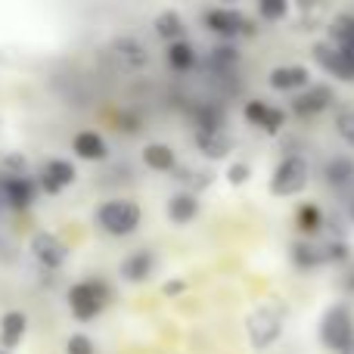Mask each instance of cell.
Segmentation results:
<instances>
[{
  "instance_id": "6da1fadb",
  "label": "cell",
  "mask_w": 354,
  "mask_h": 354,
  "mask_svg": "<svg viewBox=\"0 0 354 354\" xmlns=\"http://www.w3.org/2000/svg\"><path fill=\"white\" fill-rule=\"evenodd\" d=\"M289 258L299 270H317L326 264H342L351 258V249L345 239H299L289 249Z\"/></svg>"
},
{
  "instance_id": "7a4b0ae2",
  "label": "cell",
  "mask_w": 354,
  "mask_h": 354,
  "mask_svg": "<svg viewBox=\"0 0 354 354\" xmlns=\"http://www.w3.org/2000/svg\"><path fill=\"white\" fill-rule=\"evenodd\" d=\"M283 324H286V314L280 305L274 301H264L255 311L245 317V336H249L252 348L255 351H268L277 339L283 336Z\"/></svg>"
},
{
  "instance_id": "3957f363",
  "label": "cell",
  "mask_w": 354,
  "mask_h": 354,
  "mask_svg": "<svg viewBox=\"0 0 354 354\" xmlns=\"http://www.w3.org/2000/svg\"><path fill=\"white\" fill-rule=\"evenodd\" d=\"M320 342L330 354H342L354 342V311L345 301H336L320 317Z\"/></svg>"
},
{
  "instance_id": "277c9868",
  "label": "cell",
  "mask_w": 354,
  "mask_h": 354,
  "mask_svg": "<svg viewBox=\"0 0 354 354\" xmlns=\"http://www.w3.org/2000/svg\"><path fill=\"white\" fill-rule=\"evenodd\" d=\"M308 180H311V165H308V159L299 153H289L277 162L268 187L277 199H286V196H299L301 189L308 187Z\"/></svg>"
},
{
  "instance_id": "5b68a950",
  "label": "cell",
  "mask_w": 354,
  "mask_h": 354,
  "mask_svg": "<svg viewBox=\"0 0 354 354\" xmlns=\"http://www.w3.org/2000/svg\"><path fill=\"white\" fill-rule=\"evenodd\" d=\"M140 221H143L140 205L131 199H109L97 208V224L109 236H131L140 227Z\"/></svg>"
},
{
  "instance_id": "8992f818",
  "label": "cell",
  "mask_w": 354,
  "mask_h": 354,
  "mask_svg": "<svg viewBox=\"0 0 354 354\" xmlns=\"http://www.w3.org/2000/svg\"><path fill=\"white\" fill-rule=\"evenodd\" d=\"M109 301V286L103 280H84L68 289V308L78 320H93Z\"/></svg>"
},
{
  "instance_id": "52a82bcc",
  "label": "cell",
  "mask_w": 354,
  "mask_h": 354,
  "mask_svg": "<svg viewBox=\"0 0 354 354\" xmlns=\"http://www.w3.org/2000/svg\"><path fill=\"white\" fill-rule=\"evenodd\" d=\"M202 22L212 35L224 37V41H233L239 35H255V25L245 19V12L233 10V6H212V10H205Z\"/></svg>"
},
{
  "instance_id": "ba28073f",
  "label": "cell",
  "mask_w": 354,
  "mask_h": 354,
  "mask_svg": "<svg viewBox=\"0 0 354 354\" xmlns=\"http://www.w3.org/2000/svg\"><path fill=\"white\" fill-rule=\"evenodd\" d=\"M314 62L336 81H354V50L336 47L330 41L314 44Z\"/></svg>"
},
{
  "instance_id": "9c48e42d",
  "label": "cell",
  "mask_w": 354,
  "mask_h": 354,
  "mask_svg": "<svg viewBox=\"0 0 354 354\" xmlns=\"http://www.w3.org/2000/svg\"><path fill=\"white\" fill-rule=\"evenodd\" d=\"M109 53H112V59L122 68H128V72H140V68L149 66V47L140 37H131V35L115 37V41L109 44Z\"/></svg>"
},
{
  "instance_id": "30bf717a",
  "label": "cell",
  "mask_w": 354,
  "mask_h": 354,
  "mask_svg": "<svg viewBox=\"0 0 354 354\" xmlns=\"http://www.w3.org/2000/svg\"><path fill=\"white\" fill-rule=\"evenodd\" d=\"M333 87L330 84H308L301 93L292 97V112L299 118H314L320 112H326L333 106Z\"/></svg>"
},
{
  "instance_id": "8fae6325",
  "label": "cell",
  "mask_w": 354,
  "mask_h": 354,
  "mask_svg": "<svg viewBox=\"0 0 354 354\" xmlns=\"http://www.w3.org/2000/svg\"><path fill=\"white\" fill-rule=\"evenodd\" d=\"M31 255L37 258V264H44L47 270H53V268H62V264H66L68 245L62 243L56 233L41 230V233H35V236H31Z\"/></svg>"
},
{
  "instance_id": "7c38bea8",
  "label": "cell",
  "mask_w": 354,
  "mask_h": 354,
  "mask_svg": "<svg viewBox=\"0 0 354 354\" xmlns=\"http://www.w3.org/2000/svg\"><path fill=\"white\" fill-rule=\"evenodd\" d=\"M245 122L255 124V128H261L264 134H280L283 124H286V112L277 109V106L264 103V100H249L243 109Z\"/></svg>"
},
{
  "instance_id": "4fadbf2b",
  "label": "cell",
  "mask_w": 354,
  "mask_h": 354,
  "mask_svg": "<svg viewBox=\"0 0 354 354\" xmlns=\"http://www.w3.org/2000/svg\"><path fill=\"white\" fill-rule=\"evenodd\" d=\"M268 84L277 93H301L311 84V72L308 66H274L268 75Z\"/></svg>"
},
{
  "instance_id": "5bb4252c",
  "label": "cell",
  "mask_w": 354,
  "mask_h": 354,
  "mask_svg": "<svg viewBox=\"0 0 354 354\" xmlns=\"http://www.w3.org/2000/svg\"><path fill=\"white\" fill-rule=\"evenodd\" d=\"M0 199L12 208H28L35 199V183L28 174H0Z\"/></svg>"
},
{
  "instance_id": "9a60e30c",
  "label": "cell",
  "mask_w": 354,
  "mask_h": 354,
  "mask_svg": "<svg viewBox=\"0 0 354 354\" xmlns=\"http://www.w3.org/2000/svg\"><path fill=\"white\" fill-rule=\"evenodd\" d=\"M196 149H199L208 162H221V159L230 156L233 137L227 134V128H221V131H196Z\"/></svg>"
},
{
  "instance_id": "2e32d148",
  "label": "cell",
  "mask_w": 354,
  "mask_h": 354,
  "mask_svg": "<svg viewBox=\"0 0 354 354\" xmlns=\"http://www.w3.org/2000/svg\"><path fill=\"white\" fill-rule=\"evenodd\" d=\"M324 177L336 193H354V159L351 156H333L324 168Z\"/></svg>"
},
{
  "instance_id": "e0dca14e",
  "label": "cell",
  "mask_w": 354,
  "mask_h": 354,
  "mask_svg": "<svg viewBox=\"0 0 354 354\" xmlns=\"http://www.w3.org/2000/svg\"><path fill=\"white\" fill-rule=\"evenodd\" d=\"M75 177H78V171H75L72 162L50 159L47 165H44V171H41V183H44V189H47V193H62L68 183H75Z\"/></svg>"
},
{
  "instance_id": "ac0fdd59",
  "label": "cell",
  "mask_w": 354,
  "mask_h": 354,
  "mask_svg": "<svg viewBox=\"0 0 354 354\" xmlns=\"http://www.w3.org/2000/svg\"><path fill=\"white\" fill-rule=\"evenodd\" d=\"M196 214H199V199H196L193 189H180V193H174L168 199V221L171 224L183 227L189 221H196Z\"/></svg>"
},
{
  "instance_id": "d6986e66",
  "label": "cell",
  "mask_w": 354,
  "mask_h": 354,
  "mask_svg": "<svg viewBox=\"0 0 354 354\" xmlns=\"http://www.w3.org/2000/svg\"><path fill=\"white\" fill-rule=\"evenodd\" d=\"M156 270V255L149 249H140V252H131L128 258L122 261V277L128 283H143L149 280V274Z\"/></svg>"
},
{
  "instance_id": "ffe728a7",
  "label": "cell",
  "mask_w": 354,
  "mask_h": 354,
  "mask_svg": "<svg viewBox=\"0 0 354 354\" xmlns=\"http://www.w3.org/2000/svg\"><path fill=\"white\" fill-rule=\"evenodd\" d=\"M25 330H28V317L22 311H6L0 317V348H16L25 339Z\"/></svg>"
},
{
  "instance_id": "44dd1931",
  "label": "cell",
  "mask_w": 354,
  "mask_h": 354,
  "mask_svg": "<svg viewBox=\"0 0 354 354\" xmlns=\"http://www.w3.org/2000/svg\"><path fill=\"white\" fill-rule=\"evenodd\" d=\"M72 149H75V156L84 162H103L106 156H109V147H106V140L97 131H81V134L75 137Z\"/></svg>"
},
{
  "instance_id": "7402d4cb",
  "label": "cell",
  "mask_w": 354,
  "mask_h": 354,
  "mask_svg": "<svg viewBox=\"0 0 354 354\" xmlns=\"http://www.w3.org/2000/svg\"><path fill=\"white\" fill-rule=\"evenodd\" d=\"M143 165L159 174L177 171V156L168 143H147V147H143Z\"/></svg>"
},
{
  "instance_id": "603a6c76",
  "label": "cell",
  "mask_w": 354,
  "mask_h": 354,
  "mask_svg": "<svg viewBox=\"0 0 354 354\" xmlns=\"http://www.w3.org/2000/svg\"><path fill=\"white\" fill-rule=\"evenodd\" d=\"M236 62H239V50L233 47V44H218V47H212L205 56V72L227 75L236 68Z\"/></svg>"
},
{
  "instance_id": "cb8c5ba5",
  "label": "cell",
  "mask_w": 354,
  "mask_h": 354,
  "mask_svg": "<svg viewBox=\"0 0 354 354\" xmlns=\"http://www.w3.org/2000/svg\"><path fill=\"white\" fill-rule=\"evenodd\" d=\"M189 118H193L196 131H221L227 124V115L218 103H196L189 109Z\"/></svg>"
},
{
  "instance_id": "d4e9b609",
  "label": "cell",
  "mask_w": 354,
  "mask_h": 354,
  "mask_svg": "<svg viewBox=\"0 0 354 354\" xmlns=\"http://www.w3.org/2000/svg\"><path fill=\"white\" fill-rule=\"evenodd\" d=\"M324 212H320L314 202H305V205H299V212H295V227H299L301 239H314L320 230H324Z\"/></svg>"
},
{
  "instance_id": "484cf974",
  "label": "cell",
  "mask_w": 354,
  "mask_h": 354,
  "mask_svg": "<svg viewBox=\"0 0 354 354\" xmlns=\"http://www.w3.org/2000/svg\"><path fill=\"white\" fill-rule=\"evenodd\" d=\"M330 44L354 50V12H339L330 19Z\"/></svg>"
},
{
  "instance_id": "4316f807",
  "label": "cell",
  "mask_w": 354,
  "mask_h": 354,
  "mask_svg": "<svg viewBox=\"0 0 354 354\" xmlns=\"http://www.w3.org/2000/svg\"><path fill=\"white\" fill-rule=\"evenodd\" d=\"M153 25H156V35H159L162 41H168V44L183 41V16H180L177 10H165V12H159Z\"/></svg>"
},
{
  "instance_id": "83f0119b",
  "label": "cell",
  "mask_w": 354,
  "mask_h": 354,
  "mask_svg": "<svg viewBox=\"0 0 354 354\" xmlns=\"http://www.w3.org/2000/svg\"><path fill=\"white\" fill-rule=\"evenodd\" d=\"M168 66L174 72H189L196 66V47L189 41H177V44H168Z\"/></svg>"
},
{
  "instance_id": "f1b7e54d",
  "label": "cell",
  "mask_w": 354,
  "mask_h": 354,
  "mask_svg": "<svg viewBox=\"0 0 354 354\" xmlns=\"http://www.w3.org/2000/svg\"><path fill=\"white\" fill-rule=\"evenodd\" d=\"M289 16V3L286 0H261L258 3V19L264 22H280V19Z\"/></svg>"
},
{
  "instance_id": "f546056e",
  "label": "cell",
  "mask_w": 354,
  "mask_h": 354,
  "mask_svg": "<svg viewBox=\"0 0 354 354\" xmlns=\"http://www.w3.org/2000/svg\"><path fill=\"white\" fill-rule=\"evenodd\" d=\"M336 134L342 137V143H348L354 149V106H348V109H342L336 115Z\"/></svg>"
},
{
  "instance_id": "4dcf8cb0",
  "label": "cell",
  "mask_w": 354,
  "mask_h": 354,
  "mask_svg": "<svg viewBox=\"0 0 354 354\" xmlns=\"http://www.w3.org/2000/svg\"><path fill=\"white\" fill-rule=\"evenodd\" d=\"M224 177H227V183H230V187H243V183L252 180V165H249V162H230V165H227V171H224Z\"/></svg>"
},
{
  "instance_id": "1f68e13d",
  "label": "cell",
  "mask_w": 354,
  "mask_h": 354,
  "mask_svg": "<svg viewBox=\"0 0 354 354\" xmlns=\"http://www.w3.org/2000/svg\"><path fill=\"white\" fill-rule=\"evenodd\" d=\"M66 351H68V354H93V342H91V336H84V333H75V336L68 339Z\"/></svg>"
},
{
  "instance_id": "d6a6232c",
  "label": "cell",
  "mask_w": 354,
  "mask_h": 354,
  "mask_svg": "<svg viewBox=\"0 0 354 354\" xmlns=\"http://www.w3.org/2000/svg\"><path fill=\"white\" fill-rule=\"evenodd\" d=\"M183 289H187V286H183V280H168L162 292H165L168 299H174V295H183Z\"/></svg>"
},
{
  "instance_id": "836d02e7",
  "label": "cell",
  "mask_w": 354,
  "mask_h": 354,
  "mask_svg": "<svg viewBox=\"0 0 354 354\" xmlns=\"http://www.w3.org/2000/svg\"><path fill=\"white\" fill-rule=\"evenodd\" d=\"M342 286H345V292H354V270H348V274H345Z\"/></svg>"
},
{
  "instance_id": "e575fe53",
  "label": "cell",
  "mask_w": 354,
  "mask_h": 354,
  "mask_svg": "<svg viewBox=\"0 0 354 354\" xmlns=\"http://www.w3.org/2000/svg\"><path fill=\"white\" fill-rule=\"evenodd\" d=\"M342 354H354V342H351V345H348V348H345Z\"/></svg>"
},
{
  "instance_id": "d590c367",
  "label": "cell",
  "mask_w": 354,
  "mask_h": 354,
  "mask_svg": "<svg viewBox=\"0 0 354 354\" xmlns=\"http://www.w3.org/2000/svg\"><path fill=\"white\" fill-rule=\"evenodd\" d=\"M351 218H354V196H351Z\"/></svg>"
},
{
  "instance_id": "8d00e7d4",
  "label": "cell",
  "mask_w": 354,
  "mask_h": 354,
  "mask_svg": "<svg viewBox=\"0 0 354 354\" xmlns=\"http://www.w3.org/2000/svg\"><path fill=\"white\" fill-rule=\"evenodd\" d=\"M0 354H10V351H3V348H0Z\"/></svg>"
}]
</instances>
